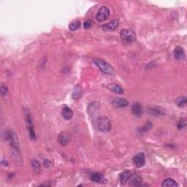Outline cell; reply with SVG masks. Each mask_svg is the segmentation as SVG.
<instances>
[{"label":"cell","instance_id":"obj_1","mask_svg":"<svg viewBox=\"0 0 187 187\" xmlns=\"http://www.w3.org/2000/svg\"><path fill=\"white\" fill-rule=\"evenodd\" d=\"M7 140L10 142L11 148L13 150V154L14 157V159L16 160L17 162H19V160H21V154H20V148H19V141L15 133L13 132H8L6 133Z\"/></svg>","mask_w":187,"mask_h":187},{"label":"cell","instance_id":"obj_2","mask_svg":"<svg viewBox=\"0 0 187 187\" xmlns=\"http://www.w3.org/2000/svg\"><path fill=\"white\" fill-rule=\"evenodd\" d=\"M96 126L100 132L103 133H108L111 130L110 120L106 116H100L96 120Z\"/></svg>","mask_w":187,"mask_h":187},{"label":"cell","instance_id":"obj_3","mask_svg":"<svg viewBox=\"0 0 187 187\" xmlns=\"http://www.w3.org/2000/svg\"><path fill=\"white\" fill-rule=\"evenodd\" d=\"M94 62L97 66V67L101 70V72L104 73V74L113 75L115 73V70L113 68V67H111L108 62L104 61V60L95 58V59H94Z\"/></svg>","mask_w":187,"mask_h":187},{"label":"cell","instance_id":"obj_4","mask_svg":"<svg viewBox=\"0 0 187 187\" xmlns=\"http://www.w3.org/2000/svg\"><path fill=\"white\" fill-rule=\"evenodd\" d=\"M121 37L128 43H134L136 40L137 36L134 31L131 29H123L120 32Z\"/></svg>","mask_w":187,"mask_h":187},{"label":"cell","instance_id":"obj_5","mask_svg":"<svg viewBox=\"0 0 187 187\" xmlns=\"http://www.w3.org/2000/svg\"><path fill=\"white\" fill-rule=\"evenodd\" d=\"M110 14V12L108 8L103 6L98 10L97 15H96V20L98 22H104L108 19Z\"/></svg>","mask_w":187,"mask_h":187},{"label":"cell","instance_id":"obj_6","mask_svg":"<svg viewBox=\"0 0 187 187\" xmlns=\"http://www.w3.org/2000/svg\"><path fill=\"white\" fill-rule=\"evenodd\" d=\"M26 124H27L29 133L30 138L32 140H36L37 138L36 134H35V132L34 126H33V123H32V119L29 113H27L26 114Z\"/></svg>","mask_w":187,"mask_h":187},{"label":"cell","instance_id":"obj_7","mask_svg":"<svg viewBox=\"0 0 187 187\" xmlns=\"http://www.w3.org/2000/svg\"><path fill=\"white\" fill-rule=\"evenodd\" d=\"M133 162L137 168H140L145 165L146 163V157L143 153H139L135 156Z\"/></svg>","mask_w":187,"mask_h":187},{"label":"cell","instance_id":"obj_8","mask_svg":"<svg viewBox=\"0 0 187 187\" xmlns=\"http://www.w3.org/2000/svg\"><path fill=\"white\" fill-rule=\"evenodd\" d=\"M148 112L155 116H163L166 114L165 110L160 107H150L148 108Z\"/></svg>","mask_w":187,"mask_h":187},{"label":"cell","instance_id":"obj_9","mask_svg":"<svg viewBox=\"0 0 187 187\" xmlns=\"http://www.w3.org/2000/svg\"><path fill=\"white\" fill-rule=\"evenodd\" d=\"M112 104L115 108H125V107L128 106L129 101L126 98L117 97L113 100Z\"/></svg>","mask_w":187,"mask_h":187},{"label":"cell","instance_id":"obj_10","mask_svg":"<svg viewBox=\"0 0 187 187\" xmlns=\"http://www.w3.org/2000/svg\"><path fill=\"white\" fill-rule=\"evenodd\" d=\"M119 21L118 20H113L110 23L104 24L102 26V30L104 31V32H113V31H115L119 26Z\"/></svg>","mask_w":187,"mask_h":187},{"label":"cell","instance_id":"obj_11","mask_svg":"<svg viewBox=\"0 0 187 187\" xmlns=\"http://www.w3.org/2000/svg\"><path fill=\"white\" fill-rule=\"evenodd\" d=\"M128 181H130V184L131 186H142V179L139 175L137 174V173H135V174H132V175H131Z\"/></svg>","mask_w":187,"mask_h":187},{"label":"cell","instance_id":"obj_12","mask_svg":"<svg viewBox=\"0 0 187 187\" xmlns=\"http://www.w3.org/2000/svg\"><path fill=\"white\" fill-rule=\"evenodd\" d=\"M90 179L91 181L93 182H96V183H101V184L106 183V179H104L103 175L101 174L100 173H93V174L91 175Z\"/></svg>","mask_w":187,"mask_h":187},{"label":"cell","instance_id":"obj_13","mask_svg":"<svg viewBox=\"0 0 187 187\" xmlns=\"http://www.w3.org/2000/svg\"><path fill=\"white\" fill-rule=\"evenodd\" d=\"M132 112L135 116L140 117L142 114V108L139 102H135L132 105Z\"/></svg>","mask_w":187,"mask_h":187},{"label":"cell","instance_id":"obj_14","mask_svg":"<svg viewBox=\"0 0 187 187\" xmlns=\"http://www.w3.org/2000/svg\"><path fill=\"white\" fill-rule=\"evenodd\" d=\"M61 115L64 119L66 120H70L72 119L73 115H74V113L72 109L69 107H64L63 110L61 111Z\"/></svg>","mask_w":187,"mask_h":187},{"label":"cell","instance_id":"obj_15","mask_svg":"<svg viewBox=\"0 0 187 187\" xmlns=\"http://www.w3.org/2000/svg\"><path fill=\"white\" fill-rule=\"evenodd\" d=\"M174 57L178 60L184 59L185 58V52L183 48L181 46H178L174 50Z\"/></svg>","mask_w":187,"mask_h":187},{"label":"cell","instance_id":"obj_16","mask_svg":"<svg viewBox=\"0 0 187 187\" xmlns=\"http://www.w3.org/2000/svg\"><path fill=\"white\" fill-rule=\"evenodd\" d=\"M131 175H132V173H131L130 171H124V172L121 173V174H120V181H121L122 185H124V184L127 183Z\"/></svg>","mask_w":187,"mask_h":187},{"label":"cell","instance_id":"obj_17","mask_svg":"<svg viewBox=\"0 0 187 187\" xmlns=\"http://www.w3.org/2000/svg\"><path fill=\"white\" fill-rule=\"evenodd\" d=\"M82 96V88L80 86H76L72 92V97L74 100H78Z\"/></svg>","mask_w":187,"mask_h":187},{"label":"cell","instance_id":"obj_18","mask_svg":"<svg viewBox=\"0 0 187 187\" xmlns=\"http://www.w3.org/2000/svg\"><path fill=\"white\" fill-rule=\"evenodd\" d=\"M58 140H59V142L61 146H66L67 144L68 143L69 141H70V138H69V136L65 133H61L58 137Z\"/></svg>","mask_w":187,"mask_h":187},{"label":"cell","instance_id":"obj_19","mask_svg":"<svg viewBox=\"0 0 187 187\" xmlns=\"http://www.w3.org/2000/svg\"><path fill=\"white\" fill-rule=\"evenodd\" d=\"M162 186L164 187H168V186L175 187V186H178V184L174 179H171V178H168V179H166L164 180L163 183L162 184Z\"/></svg>","mask_w":187,"mask_h":187},{"label":"cell","instance_id":"obj_20","mask_svg":"<svg viewBox=\"0 0 187 187\" xmlns=\"http://www.w3.org/2000/svg\"><path fill=\"white\" fill-rule=\"evenodd\" d=\"M109 88H110V89L112 90L113 92L118 94H124V92L122 87H121V86L119 85H116V84H111V85L109 86Z\"/></svg>","mask_w":187,"mask_h":187},{"label":"cell","instance_id":"obj_21","mask_svg":"<svg viewBox=\"0 0 187 187\" xmlns=\"http://www.w3.org/2000/svg\"><path fill=\"white\" fill-rule=\"evenodd\" d=\"M81 22H80L78 20H75V21H72L70 24V25H69V29H70V30L71 31H76L77 29H79L80 27H81Z\"/></svg>","mask_w":187,"mask_h":187},{"label":"cell","instance_id":"obj_22","mask_svg":"<svg viewBox=\"0 0 187 187\" xmlns=\"http://www.w3.org/2000/svg\"><path fill=\"white\" fill-rule=\"evenodd\" d=\"M175 103H176L177 105L180 107V108H184L186 104V97H181L177 98L176 100H175Z\"/></svg>","mask_w":187,"mask_h":187},{"label":"cell","instance_id":"obj_23","mask_svg":"<svg viewBox=\"0 0 187 187\" xmlns=\"http://www.w3.org/2000/svg\"><path fill=\"white\" fill-rule=\"evenodd\" d=\"M152 126H153L152 124H151L150 121L147 122V123H146V124H145V125H144L143 126H142V127L140 128L139 132H140H140H141V133L146 132H147V131L150 130L151 129V127H152Z\"/></svg>","mask_w":187,"mask_h":187},{"label":"cell","instance_id":"obj_24","mask_svg":"<svg viewBox=\"0 0 187 187\" xmlns=\"http://www.w3.org/2000/svg\"><path fill=\"white\" fill-rule=\"evenodd\" d=\"M32 165L35 171H39L40 169V164L37 160H33L32 162Z\"/></svg>","mask_w":187,"mask_h":187},{"label":"cell","instance_id":"obj_25","mask_svg":"<svg viewBox=\"0 0 187 187\" xmlns=\"http://www.w3.org/2000/svg\"><path fill=\"white\" fill-rule=\"evenodd\" d=\"M186 125V119H183L180 120V121H179V123H178L177 126H178V128H179V130H181V129H183V128L185 127Z\"/></svg>","mask_w":187,"mask_h":187},{"label":"cell","instance_id":"obj_26","mask_svg":"<svg viewBox=\"0 0 187 187\" xmlns=\"http://www.w3.org/2000/svg\"><path fill=\"white\" fill-rule=\"evenodd\" d=\"M8 87H7V86H4V85H2L1 86V94H2V97H3V96H4V95H6L7 93H8Z\"/></svg>","mask_w":187,"mask_h":187},{"label":"cell","instance_id":"obj_27","mask_svg":"<svg viewBox=\"0 0 187 187\" xmlns=\"http://www.w3.org/2000/svg\"><path fill=\"white\" fill-rule=\"evenodd\" d=\"M92 22L91 21H86L84 22L83 24V26L86 29H88L92 26Z\"/></svg>","mask_w":187,"mask_h":187},{"label":"cell","instance_id":"obj_28","mask_svg":"<svg viewBox=\"0 0 187 187\" xmlns=\"http://www.w3.org/2000/svg\"><path fill=\"white\" fill-rule=\"evenodd\" d=\"M2 165H4V166H8V162L7 161H4V160H2Z\"/></svg>","mask_w":187,"mask_h":187}]
</instances>
